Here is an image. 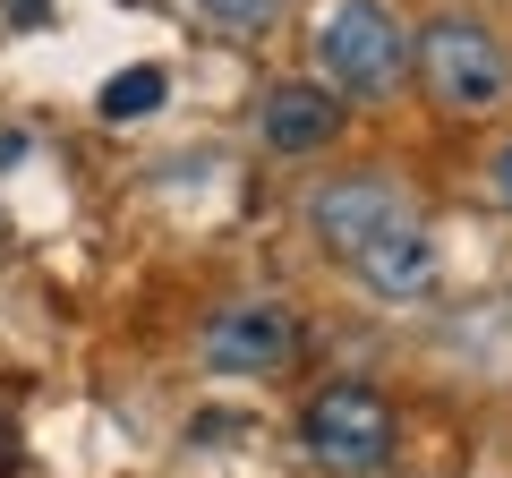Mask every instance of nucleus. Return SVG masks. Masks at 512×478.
I'll list each match as a JSON object with an SVG mask.
<instances>
[{"label":"nucleus","mask_w":512,"mask_h":478,"mask_svg":"<svg viewBox=\"0 0 512 478\" xmlns=\"http://www.w3.org/2000/svg\"><path fill=\"white\" fill-rule=\"evenodd\" d=\"M350 274H359L376 299H427V291H436V239H427V222L410 214L402 231H384Z\"/></svg>","instance_id":"nucleus-7"},{"label":"nucleus","mask_w":512,"mask_h":478,"mask_svg":"<svg viewBox=\"0 0 512 478\" xmlns=\"http://www.w3.org/2000/svg\"><path fill=\"white\" fill-rule=\"evenodd\" d=\"M163 94H171V77L154 69V60H137V69H120V77H111L103 94H94V103H103V120H120V129H128V120H146V111H163Z\"/></svg>","instance_id":"nucleus-8"},{"label":"nucleus","mask_w":512,"mask_h":478,"mask_svg":"<svg viewBox=\"0 0 512 478\" xmlns=\"http://www.w3.org/2000/svg\"><path fill=\"white\" fill-rule=\"evenodd\" d=\"M495 197H504V205H512V146H504V154H495Z\"/></svg>","instance_id":"nucleus-10"},{"label":"nucleus","mask_w":512,"mask_h":478,"mask_svg":"<svg viewBox=\"0 0 512 478\" xmlns=\"http://www.w3.org/2000/svg\"><path fill=\"white\" fill-rule=\"evenodd\" d=\"M299 444H308V461L333 470V478H376L384 461H393V410L367 385H325L299 410Z\"/></svg>","instance_id":"nucleus-3"},{"label":"nucleus","mask_w":512,"mask_h":478,"mask_svg":"<svg viewBox=\"0 0 512 478\" xmlns=\"http://www.w3.org/2000/svg\"><path fill=\"white\" fill-rule=\"evenodd\" d=\"M205 26H222V35H265V26L291 9V0H188Z\"/></svg>","instance_id":"nucleus-9"},{"label":"nucleus","mask_w":512,"mask_h":478,"mask_svg":"<svg viewBox=\"0 0 512 478\" xmlns=\"http://www.w3.org/2000/svg\"><path fill=\"white\" fill-rule=\"evenodd\" d=\"M291 350H299V325L274 299H239V308H222L205 325V368L214 376H274Z\"/></svg>","instance_id":"nucleus-5"},{"label":"nucleus","mask_w":512,"mask_h":478,"mask_svg":"<svg viewBox=\"0 0 512 478\" xmlns=\"http://www.w3.org/2000/svg\"><path fill=\"white\" fill-rule=\"evenodd\" d=\"M410 69V26L384 0H333L316 26V77L350 103H384Z\"/></svg>","instance_id":"nucleus-1"},{"label":"nucleus","mask_w":512,"mask_h":478,"mask_svg":"<svg viewBox=\"0 0 512 478\" xmlns=\"http://www.w3.org/2000/svg\"><path fill=\"white\" fill-rule=\"evenodd\" d=\"M419 77L453 120H487L512 94V52L478 18H436V26H419Z\"/></svg>","instance_id":"nucleus-2"},{"label":"nucleus","mask_w":512,"mask_h":478,"mask_svg":"<svg viewBox=\"0 0 512 478\" xmlns=\"http://www.w3.org/2000/svg\"><path fill=\"white\" fill-rule=\"evenodd\" d=\"M410 214H419V205L384 180V171H350V180H325L308 197V231L325 239V257H342V265H359L367 248H376L384 231H402Z\"/></svg>","instance_id":"nucleus-4"},{"label":"nucleus","mask_w":512,"mask_h":478,"mask_svg":"<svg viewBox=\"0 0 512 478\" xmlns=\"http://www.w3.org/2000/svg\"><path fill=\"white\" fill-rule=\"evenodd\" d=\"M256 137L274 154H325L333 137H342V94H333L325 77H282V86H265V103H256Z\"/></svg>","instance_id":"nucleus-6"}]
</instances>
